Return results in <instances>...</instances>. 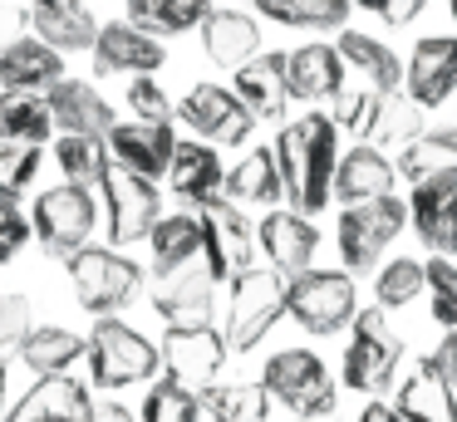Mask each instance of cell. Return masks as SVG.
Masks as SVG:
<instances>
[{"label":"cell","mask_w":457,"mask_h":422,"mask_svg":"<svg viewBox=\"0 0 457 422\" xmlns=\"http://www.w3.org/2000/svg\"><path fill=\"white\" fill-rule=\"evenodd\" d=\"M94 74H123V79H138V74H158L168 64V49H162L158 35L138 29L133 20H109L99 25V39H94Z\"/></svg>","instance_id":"16"},{"label":"cell","mask_w":457,"mask_h":422,"mask_svg":"<svg viewBox=\"0 0 457 422\" xmlns=\"http://www.w3.org/2000/svg\"><path fill=\"white\" fill-rule=\"evenodd\" d=\"M60 79H64V54L54 45H45L40 35H15L0 45V88L45 94Z\"/></svg>","instance_id":"28"},{"label":"cell","mask_w":457,"mask_h":422,"mask_svg":"<svg viewBox=\"0 0 457 422\" xmlns=\"http://www.w3.org/2000/svg\"><path fill=\"white\" fill-rule=\"evenodd\" d=\"M89 339V378L94 388L104 393H123V388H148L153 378H162V353L158 343L148 339V334H138L129 319H119V314H104V319H94V329L84 334Z\"/></svg>","instance_id":"2"},{"label":"cell","mask_w":457,"mask_h":422,"mask_svg":"<svg viewBox=\"0 0 457 422\" xmlns=\"http://www.w3.org/2000/svg\"><path fill=\"white\" fill-rule=\"evenodd\" d=\"M286 84L300 103H329L345 88V59L335 39H310V45L286 49Z\"/></svg>","instance_id":"26"},{"label":"cell","mask_w":457,"mask_h":422,"mask_svg":"<svg viewBox=\"0 0 457 422\" xmlns=\"http://www.w3.org/2000/svg\"><path fill=\"white\" fill-rule=\"evenodd\" d=\"M256 15H266L280 29L305 35H339L354 15V0H256Z\"/></svg>","instance_id":"36"},{"label":"cell","mask_w":457,"mask_h":422,"mask_svg":"<svg viewBox=\"0 0 457 422\" xmlns=\"http://www.w3.org/2000/svg\"><path fill=\"white\" fill-rule=\"evenodd\" d=\"M45 103H50L54 128H60V133L109 137V133H113V123H119L113 103H109V98H104L94 84H89V79H70V74H64L60 84L45 88Z\"/></svg>","instance_id":"25"},{"label":"cell","mask_w":457,"mask_h":422,"mask_svg":"<svg viewBox=\"0 0 457 422\" xmlns=\"http://www.w3.org/2000/svg\"><path fill=\"white\" fill-rule=\"evenodd\" d=\"M30 236H35L30 216H25L15 202H0V265H11L15 255L30 245Z\"/></svg>","instance_id":"47"},{"label":"cell","mask_w":457,"mask_h":422,"mask_svg":"<svg viewBox=\"0 0 457 422\" xmlns=\"http://www.w3.org/2000/svg\"><path fill=\"white\" fill-rule=\"evenodd\" d=\"M256 245L266 255V265H276L286 280H295L320 255V226H315V216L295 211V206H270L256 221Z\"/></svg>","instance_id":"14"},{"label":"cell","mask_w":457,"mask_h":422,"mask_svg":"<svg viewBox=\"0 0 457 422\" xmlns=\"http://www.w3.org/2000/svg\"><path fill=\"white\" fill-rule=\"evenodd\" d=\"M221 5H227V0H221Z\"/></svg>","instance_id":"57"},{"label":"cell","mask_w":457,"mask_h":422,"mask_svg":"<svg viewBox=\"0 0 457 422\" xmlns=\"http://www.w3.org/2000/svg\"><path fill=\"white\" fill-rule=\"evenodd\" d=\"M408 226L428 255L457 261V177H433V182L408 186Z\"/></svg>","instance_id":"15"},{"label":"cell","mask_w":457,"mask_h":422,"mask_svg":"<svg viewBox=\"0 0 457 422\" xmlns=\"http://www.w3.org/2000/svg\"><path fill=\"white\" fill-rule=\"evenodd\" d=\"M153 245V275H178L182 265L202 261V216L197 211H168L158 216V226L148 231Z\"/></svg>","instance_id":"34"},{"label":"cell","mask_w":457,"mask_h":422,"mask_svg":"<svg viewBox=\"0 0 457 422\" xmlns=\"http://www.w3.org/2000/svg\"><path fill=\"white\" fill-rule=\"evenodd\" d=\"M197 35H202V54L227 74H237L241 64H251L261 54V20L237 5H212V15L202 20Z\"/></svg>","instance_id":"21"},{"label":"cell","mask_w":457,"mask_h":422,"mask_svg":"<svg viewBox=\"0 0 457 422\" xmlns=\"http://www.w3.org/2000/svg\"><path fill=\"white\" fill-rule=\"evenodd\" d=\"M394 162H398V177H403L408 186L433 182V177H457V123L423 128Z\"/></svg>","instance_id":"35"},{"label":"cell","mask_w":457,"mask_h":422,"mask_svg":"<svg viewBox=\"0 0 457 422\" xmlns=\"http://www.w3.org/2000/svg\"><path fill=\"white\" fill-rule=\"evenodd\" d=\"M5 393H11V373H5V363H0V422H5V412H11L5 408Z\"/></svg>","instance_id":"52"},{"label":"cell","mask_w":457,"mask_h":422,"mask_svg":"<svg viewBox=\"0 0 457 422\" xmlns=\"http://www.w3.org/2000/svg\"><path fill=\"white\" fill-rule=\"evenodd\" d=\"M286 314L315 339H329V334L349 329L359 314V280L345 270V265H310L305 275L290 280L286 294Z\"/></svg>","instance_id":"8"},{"label":"cell","mask_w":457,"mask_h":422,"mask_svg":"<svg viewBox=\"0 0 457 422\" xmlns=\"http://www.w3.org/2000/svg\"><path fill=\"white\" fill-rule=\"evenodd\" d=\"M89 422H138V412H133V408H123V402L113 398V402H94Z\"/></svg>","instance_id":"50"},{"label":"cell","mask_w":457,"mask_h":422,"mask_svg":"<svg viewBox=\"0 0 457 422\" xmlns=\"http://www.w3.org/2000/svg\"><path fill=\"white\" fill-rule=\"evenodd\" d=\"M408 231V196H378V202H354L339 206L335 216V245H339V265L349 275H374L384 265V251Z\"/></svg>","instance_id":"5"},{"label":"cell","mask_w":457,"mask_h":422,"mask_svg":"<svg viewBox=\"0 0 457 422\" xmlns=\"http://www.w3.org/2000/svg\"><path fill=\"white\" fill-rule=\"evenodd\" d=\"M237 98L251 108L256 123H286L290 108V84H286V49H261L251 64H241L231 74Z\"/></svg>","instance_id":"23"},{"label":"cell","mask_w":457,"mask_h":422,"mask_svg":"<svg viewBox=\"0 0 457 422\" xmlns=\"http://www.w3.org/2000/svg\"><path fill=\"white\" fill-rule=\"evenodd\" d=\"M290 422H300V418H290Z\"/></svg>","instance_id":"56"},{"label":"cell","mask_w":457,"mask_h":422,"mask_svg":"<svg viewBox=\"0 0 457 422\" xmlns=\"http://www.w3.org/2000/svg\"><path fill=\"white\" fill-rule=\"evenodd\" d=\"M202 261H207L212 280L227 285L231 275L251 270L256 265V226L246 221V211H241L237 202H227V196H217L212 206H202Z\"/></svg>","instance_id":"12"},{"label":"cell","mask_w":457,"mask_h":422,"mask_svg":"<svg viewBox=\"0 0 457 422\" xmlns=\"http://www.w3.org/2000/svg\"><path fill=\"white\" fill-rule=\"evenodd\" d=\"M104 206H99V192L89 186H74V182H60V186H45L30 206V226L40 236V245L50 255H74L79 245L94 241V226H99Z\"/></svg>","instance_id":"9"},{"label":"cell","mask_w":457,"mask_h":422,"mask_svg":"<svg viewBox=\"0 0 457 422\" xmlns=\"http://www.w3.org/2000/svg\"><path fill=\"white\" fill-rule=\"evenodd\" d=\"M60 133L45 94H25V88H0V143H30L45 147Z\"/></svg>","instance_id":"37"},{"label":"cell","mask_w":457,"mask_h":422,"mask_svg":"<svg viewBox=\"0 0 457 422\" xmlns=\"http://www.w3.org/2000/svg\"><path fill=\"white\" fill-rule=\"evenodd\" d=\"M227 202L237 206H280L286 202V182L276 167V147H251L237 167H227Z\"/></svg>","instance_id":"32"},{"label":"cell","mask_w":457,"mask_h":422,"mask_svg":"<svg viewBox=\"0 0 457 422\" xmlns=\"http://www.w3.org/2000/svg\"><path fill=\"white\" fill-rule=\"evenodd\" d=\"M168 186L178 202H187L192 211L212 206L221 192H227V167H221V153L202 137H178V153H172L168 167Z\"/></svg>","instance_id":"19"},{"label":"cell","mask_w":457,"mask_h":422,"mask_svg":"<svg viewBox=\"0 0 457 422\" xmlns=\"http://www.w3.org/2000/svg\"><path fill=\"white\" fill-rule=\"evenodd\" d=\"M54 162H60L64 182H74V186H89V192H99V186H104V177H109V167H113L109 137L60 133V137H54Z\"/></svg>","instance_id":"39"},{"label":"cell","mask_w":457,"mask_h":422,"mask_svg":"<svg viewBox=\"0 0 457 422\" xmlns=\"http://www.w3.org/2000/svg\"><path fill=\"white\" fill-rule=\"evenodd\" d=\"M64 275H70V290H74V304L89 310L94 319L104 314H119L138 300L143 290V265L133 255H123L119 245H79L74 255H64Z\"/></svg>","instance_id":"3"},{"label":"cell","mask_w":457,"mask_h":422,"mask_svg":"<svg viewBox=\"0 0 457 422\" xmlns=\"http://www.w3.org/2000/svg\"><path fill=\"white\" fill-rule=\"evenodd\" d=\"M354 10L384 20L388 29H403V25H413V20L428 10V0H354Z\"/></svg>","instance_id":"48"},{"label":"cell","mask_w":457,"mask_h":422,"mask_svg":"<svg viewBox=\"0 0 457 422\" xmlns=\"http://www.w3.org/2000/svg\"><path fill=\"white\" fill-rule=\"evenodd\" d=\"M428 314L437 329H457V261L428 255Z\"/></svg>","instance_id":"44"},{"label":"cell","mask_w":457,"mask_h":422,"mask_svg":"<svg viewBox=\"0 0 457 422\" xmlns=\"http://www.w3.org/2000/svg\"><path fill=\"white\" fill-rule=\"evenodd\" d=\"M335 49H339V59H345V69L364 74L369 88H378V94L403 88V59H398L394 45H384V39H374V35H364V29L345 25L335 35Z\"/></svg>","instance_id":"31"},{"label":"cell","mask_w":457,"mask_h":422,"mask_svg":"<svg viewBox=\"0 0 457 422\" xmlns=\"http://www.w3.org/2000/svg\"><path fill=\"white\" fill-rule=\"evenodd\" d=\"M202 412L212 422H266L270 393L261 383H212L202 388Z\"/></svg>","instance_id":"41"},{"label":"cell","mask_w":457,"mask_h":422,"mask_svg":"<svg viewBox=\"0 0 457 422\" xmlns=\"http://www.w3.org/2000/svg\"><path fill=\"white\" fill-rule=\"evenodd\" d=\"M354 422H403V418H398V408H394V402L369 398L364 408H359V418H354Z\"/></svg>","instance_id":"51"},{"label":"cell","mask_w":457,"mask_h":422,"mask_svg":"<svg viewBox=\"0 0 457 422\" xmlns=\"http://www.w3.org/2000/svg\"><path fill=\"white\" fill-rule=\"evenodd\" d=\"M217 0H123V20H133L138 29L158 39L187 35V29H202V20L212 15Z\"/></svg>","instance_id":"38"},{"label":"cell","mask_w":457,"mask_h":422,"mask_svg":"<svg viewBox=\"0 0 457 422\" xmlns=\"http://www.w3.org/2000/svg\"><path fill=\"white\" fill-rule=\"evenodd\" d=\"M158 353H162V373L187 388H212L217 373L227 368V334L217 324H168V334L158 339Z\"/></svg>","instance_id":"13"},{"label":"cell","mask_w":457,"mask_h":422,"mask_svg":"<svg viewBox=\"0 0 457 422\" xmlns=\"http://www.w3.org/2000/svg\"><path fill=\"white\" fill-rule=\"evenodd\" d=\"M398 368H403V339L388 329V314L378 304L359 310L349 324L345 359H339V383L364 398H384L398 383Z\"/></svg>","instance_id":"6"},{"label":"cell","mask_w":457,"mask_h":422,"mask_svg":"<svg viewBox=\"0 0 457 422\" xmlns=\"http://www.w3.org/2000/svg\"><path fill=\"white\" fill-rule=\"evenodd\" d=\"M207 412H202V393L187 388V383L178 378H153L148 388H143V402H138V422H202Z\"/></svg>","instance_id":"42"},{"label":"cell","mask_w":457,"mask_h":422,"mask_svg":"<svg viewBox=\"0 0 457 422\" xmlns=\"http://www.w3.org/2000/svg\"><path fill=\"white\" fill-rule=\"evenodd\" d=\"M0 5H11V0H0Z\"/></svg>","instance_id":"55"},{"label":"cell","mask_w":457,"mask_h":422,"mask_svg":"<svg viewBox=\"0 0 457 422\" xmlns=\"http://www.w3.org/2000/svg\"><path fill=\"white\" fill-rule=\"evenodd\" d=\"M89 383H79L74 373H50L25 388V398L5 412V422H89Z\"/></svg>","instance_id":"20"},{"label":"cell","mask_w":457,"mask_h":422,"mask_svg":"<svg viewBox=\"0 0 457 422\" xmlns=\"http://www.w3.org/2000/svg\"><path fill=\"white\" fill-rule=\"evenodd\" d=\"M447 15H453V29H457V0H447Z\"/></svg>","instance_id":"53"},{"label":"cell","mask_w":457,"mask_h":422,"mask_svg":"<svg viewBox=\"0 0 457 422\" xmlns=\"http://www.w3.org/2000/svg\"><path fill=\"white\" fill-rule=\"evenodd\" d=\"M109 153H113V162H119V167H129V172L158 182V177H168L172 153H178V128H172V123H143V118L113 123Z\"/></svg>","instance_id":"18"},{"label":"cell","mask_w":457,"mask_h":422,"mask_svg":"<svg viewBox=\"0 0 457 422\" xmlns=\"http://www.w3.org/2000/svg\"><path fill=\"white\" fill-rule=\"evenodd\" d=\"M403 94L418 108H443L457 94V35H423L403 59Z\"/></svg>","instance_id":"17"},{"label":"cell","mask_w":457,"mask_h":422,"mask_svg":"<svg viewBox=\"0 0 457 422\" xmlns=\"http://www.w3.org/2000/svg\"><path fill=\"white\" fill-rule=\"evenodd\" d=\"M99 206H104V231H109V245H133L148 241V231L162 216V192L158 182L129 172V167L113 162L109 177L99 186Z\"/></svg>","instance_id":"10"},{"label":"cell","mask_w":457,"mask_h":422,"mask_svg":"<svg viewBox=\"0 0 457 422\" xmlns=\"http://www.w3.org/2000/svg\"><path fill=\"white\" fill-rule=\"evenodd\" d=\"M413 300H428V261H413V255H394L374 270V304L384 314L408 310Z\"/></svg>","instance_id":"40"},{"label":"cell","mask_w":457,"mask_h":422,"mask_svg":"<svg viewBox=\"0 0 457 422\" xmlns=\"http://www.w3.org/2000/svg\"><path fill=\"white\" fill-rule=\"evenodd\" d=\"M261 388L270 393V402L290 412L300 422H325L339 408V383L329 378V363L315 349H280L261 368Z\"/></svg>","instance_id":"4"},{"label":"cell","mask_w":457,"mask_h":422,"mask_svg":"<svg viewBox=\"0 0 457 422\" xmlns=\"http://www.w3.org/2000/svg\"><path fill=\"white\" fill-rule=\"evenodd\" d=\"M84 353H89V339H84V334L64 329V324H35L21 339L15 359H21L35 378H50V373H70Z\"/></svg>","instance_id":"33"},{"label":"cell","mask_w":457,"mask_h":422,"mask_svg":"<svg viewBox=\"0 0 457 422\" xmlns=\"http://www.w3.org/2000/svg\"><path fill=\"white\" fill-rule=\"evenodd\" d=\"M35 329V304H30V294H21V290H5L0 294V359L11 349H21V339Z\"/></svg>","instance_id":"46"},{"label":"cell","mask_w":457,"mask_h":422,"mask_svg":"<svg viewBox=\"0 0 457 422\" xmlns=\"http://www.w3.org/2000/svg\"><path fill=\"white\" fill-rule=\"evenodd\" d=\"M231 300H227V349L231 353H251L270 329L276 319L286 314V294H290V280L276 270V265H251V270L231 275L227 280Z\"/></svg>","instance_id":"7"},{"label":"cell","mask_w":457,"mask_h":422,"mask_svg":"<svg viewBox=\"0 0 457 422\" xmlns=\"http://www.w3.org/2000/svg\"><path fill=\"white\" fill-rule=\"evenodd\" d=\"M30 35H40L45 45H54L60 54L70 49H94L99 39V20L84 0H30Z\"/></svg>","instance_id":"29"},{"label":"cell","mask_w":457,"mask_h":422,"mask_svg":"<svg viewBox=\"0 0 457 422\" xmlns=\"http://www.w3.org/2000/svg\"><path fill=\"white\" fill-rule=\"evenodd\" d=\"M423 133V108L413 103V98L403 94V88H394V94H378V88H369L364 98V118H359L354 137L369 147H378V153H388V147H398L403 153L413 137Z\"/></svg>","instance_id":"24"},{"label":"cell","mask_w":457,"mask_h":422,"mask_svg":"<svg viewBox=\"0 0 457 422\" xmlns=\"http://www.w3.org/2000/svg\"><path fill=\"white\" fill-rule=\"evenodd\" d=\"M178 118L212 147H246L256 133V118L251 108L237 98V88L227 84H192L178 98Z\"/></svg>","instance_id":"11"},{"label":"cell","mask_w":457,"mask_h":422,"mask_svg":"<svg viewBox=\"0 0 457 422\" xmlns=\"http://www.w3.org/2000/svg\"><path fill=\"white\" fill-rule=\"evenodd\" d=\"M398 162L388 153L369 143H354L339 153V167H335V202L339 206H354V202H378V196H394L398 192Z\"/></svg>","instance_id":"22"},{"label":"cell","mask_w":457,"mask_h":422,"mask_svg":"<svg viewBox=\"0 0 457 422\" xmlns=\"http://www.w3.org/2000/svg\"><path fill=\"white\" fill-rule=\"evenodd\" d=\"M423 359H428V368H433L437 378H443L447 388L457 393V329H443V339H437L433 349L423 353Z\"/></svg>","instance_id":"49"},{"label":"cell","mask_w":457,"mask_h":422,"mask_svg":"<svg viewBox=\"0 0 457 422\" xmlns=\"http://www.w3.org/2000/svg\"><path fill=\"white\" fill-rule=\"evenodd\" d=\"M394 408L403 422H457V393L428 368V359H413V368L394 383Z\"/></svg>","instance_id":"30"},{"label":"cell","mask_w":457,"mask_h":422,"mask_svg":"<svg viewBox=\"0 0 457 422\" xmlns=\"http://www.w3.org/2000/svg\"><path fill=\"white\" fill-rule=\"evenodd\" d=\"M325 422H339V418H325Z\"/></svg>","instance_id":"54"},{"label":"cell","mask_w":457,"mask_h":422,"mask_svg":"<svg viewBox=\"0 0 457 422\" xmlns=\"http://www.w3.org/2000/svg\"><path fill=\"white\" fill-rule=\"evenodd\" d=\"M212 300H217V280H212L207 261H192L178 275H162L153 290V310L168 324H212Z\"/></svg>","instance_id":"27"},{"label":"cell","mask_w":457,"mask_h":422,"mask_svg":"<svg viewBox=\"0 0 457 422\" xmlns=\"http://www.w3.org/2000/svg\"><path fill=\"white\" fill-rule=\"evenodd\" d=\"M40 157L45 147L30 143H0V202H21L40 182Z\"/></svg>","instance_id":"43"},{"label":"cell","mask_w":457,"mask_h":422,"mask_svg":"<svg viewBox=\"0 0 457 422\" xmlns=\"http://www.w3.org/2000/svg\"><path fill=\"white\" fill-rule=\"evenodd\" d=\"M129 113L133 118H143V123H172L178 118V103L168 98V88L158 84V74H138V79H129Z\"/></svg>","instance_id":"45"},{"label":"cell","mask_w":457,"mask_h":422,"mask_svg":"<svg viewBox=\"0 0 457 422\" xmlns=\"http://www.w3.org/2000/svg\"><path fill=\"white\" fill-rule=\"evenodd\" d=\"M339 123L320 108L300 113L295 123H280L276 133V167H280V182H286V206L315 216L335 202V167H339Z\"/></svg>","instance_id":"1"}]
</instances>
